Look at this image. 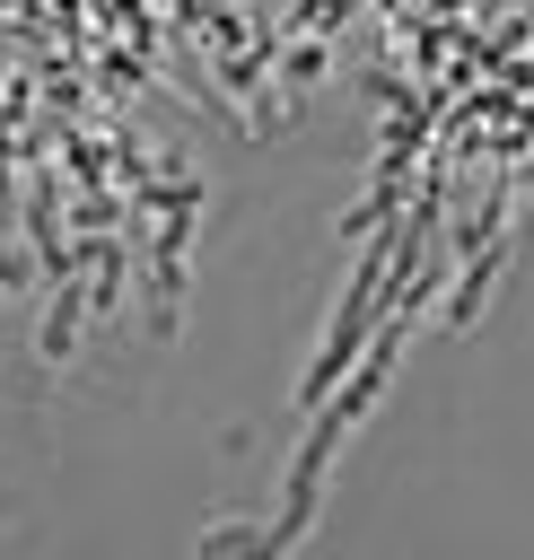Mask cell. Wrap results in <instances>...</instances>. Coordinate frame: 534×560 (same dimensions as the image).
I'll return each mask as SVG.
<instances>
[{
	"mask_svg": "<svg viewBox=\"0 0 534 560\" xmlns=\"http://www.w3.org/2000/svg\"><path fill=\"white\" fill-rule=\"evenodd\" d=\"M499 271V245H473V271H464V289H455V306H446V324H473V306H481V280Z\"/></svg>",
	"mask_w": 534,
	"mask_h": 560,
	"instance_id": "cell-1",
	"label": "cell"
}]
</instances>
